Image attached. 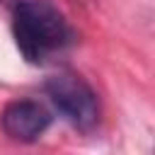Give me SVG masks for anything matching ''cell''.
<instances>
[{
    "instance_id": "1",
    "label": "cell",
    "mask_w": 155,
    "mask_h": 155,
    "mask_svg": "<svg viewBox=\"0 0 155 155\" xmlns=\"http://www.w3.org/2000/svg\"><path fill=\"white\" fill-rule=\"evenodd\" d=\"M12 36L17 51L31 65L58 58L75 41L73 27L48 0H17L12 7Z\"/></svg>"
},
{
    "instance_id": "2",
    "label": "cell",
    "mask_w": 155,
    "mask_h": 155,
    "mask_svg": "<svg viewBox=\"0 0 155 155\" xmlns=\"http://www.w3.org/2000/svg\"><path fill=\"white\" fill-rule=\"evenodd\" d=\"M44 90L56 111L78 131L90 133L99 124L97 92L78 73H56L44 82Z\"/></svg>"
},
{
    "instance_id": "3",
    "label": "cell",
    "mask_w": 155,
    "mask_h": 155,
    "mask_svg": "<svg viewBox=\"0 0 155 155\" xmlns=\"http://www.w3.org/2000/svg\"><path fill=\"white\" fill-rule=\"evenodd\" d=\"M51 121H53L51 111L36 99H12L5 104L0 116L2 131L17 143L39 140L51 126Z\"/></svg>"
}]
</instances>
